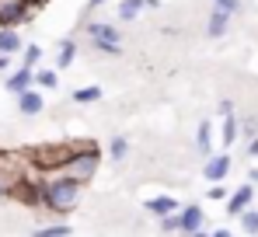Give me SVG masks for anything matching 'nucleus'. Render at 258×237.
Wrapping results in <instances>:
<instances>
[{
    "mask_svg": "<svg viewBox=\"0 0 258 237\" xmlns=\"http://www.w3.org/2000/svg\"><path fill=\"white\" fill-rule=\"evenodd\" d=\"M234 14L227 11V7H213V14H210V21H206V32H210V39H223L227 35V21H230Z\"/></svg>",
    "mask_w": 258,
    "mask_h": 237,
    "instance_id": "6e6552de",
    "label": "nucleus"
},
{
    "mask_svg": "<svg viewBox=\"0 0 258 237\" xmlns=\"http://www.w3.org/2000/svg\"><path fill=\"white\" fill-rule=\"evenodd\" d=\"M251 199H255V182H248V185L234 189V192L227 196V213H230V216H241V213L251 206Z\"/></svg>",
    "mask_w": 258,
    "mask_h": 237,
    "instance_id": "423d86ee",
    "label": "nucleus"
},
{
    "mask_svg": "<svg viewBox=\"0 0 258 237\" xmlns=\"http://www.w3.org/2000/svg\"><path fill=\"white\" fill-rule=\"evenodd\" d=\"M39 234L42 237H67L70 234V223H52V227H42Z\"/></svg>",
    "mask_w": 258,
    "mask_h": 237,
    "instance_id": "4be33fe9",
    "label": "nucleus"
},
{
    "mask_svg": "<svg viewBox=\"0 0 258 237\" xmlns=\"http://www.w3.org/2000/svg\"><path fill=\"white\" fill-rule=\"evenodd\" d=\"M7 63H11V56H7V52H0V70H7Z\"/></svg>",
    "mask_w": 258,
    "mask_h": 237,
    "instance_id": "c85d7f7f",
    "label": "nucleus"
},
{
    "mask_svg": "<svg viewBox=\"0 0 258 237\" xmlns=\"http://www.w3.org/2000/svg\"><path fill=\"white\" fill-rule=\"evenodd\" d=\"M108 154H112V160H126V154H129L126 136H115V140L108 143Z\"/></svg>",
    "mask_w": 258,
    "mask_h": 237,
    "instance_id": "6ab92c4d",
    "label": "nucleus"
},
{
    "mask_svg": "<svg viewBox=\"0 0 258 237\" xmlns=\"http://www.w3.org/2000/svg\"><path fill=\"white\" fill-rule=\"evenodd\" d=\"M74 101H77V105H87V101H101V87H77V91H74Z\"/></svg>",
    "mask_w": 258,
    "mask_h": 237,
    "instance_id": "f3484780",
    "label": "nucleus"
},
{
    "mask_svg": "<svg viewBox=\"0 0 258 237\" xmlns=\"http://www.w3.org/2000/svg\"><path fill=\"white\" fill-rule=\"evenodd\" d=\"M87 35H91L94 49H98L101 56H119L122 35H119V28H115L112 21H91V25H87Z\"/></svg>",
    "mask_w": 258,
    "mask_h": 237,
    "instance_id": "7ed1b4c3",
    "label": "nucleus"
},
{
    "mask_svg": "<svg viewBox=\"0 0 258 237\" xmlns=\"http://www.w3.org/2000/svg\"><path fill=\"white\" fill-rule=\"evenodd\" d=\"M210 133H213V126H210V122H199L196 147H199V154H203V157H210Z\"/></svg>",
    "mask_w": 258,
    "mask_h": 237,
    "instance_id": "dca6fc26",
    "label": "nucleus"
},
{
    "mask_svg": "<svg viewBox=\"0 0 258 237\" xmlns=\"http://www.w3.org/2000/svg\"><path fill=\"white\" fill-rule=\"evenodd\" d=\"M101 4H105V0H87V11H98Z\"/></svg>",
    "mask_w": 258,
    "mask_h": 237,
    "instance_id": "c756f323",
    "label": "nucleus"
},
{
    "mask_svg": "<svg viewBox=\"0 0 258 237\" xmlns=\"http://www.w3.org/2000/svg\"><path fill=\"white\" fill-rule=\"evenodd\" d=\"M35 7H39V0H0V28L4 25L18 28L21 21H28L35 14Z\"/></svg>",
    "mask_w": 258,
    "mask_h": 237,
    "instance_id": "20e7f679",
    "label": "nucleus"
},
{
    "mask_svg": "<svg viewBox=\"0 0 258 237\" xmlns=\"http://www.w3.org/2000/svg\"><path fill=\"white\" fill-rule=\"evenodd\" d=\"M39 4H45V0H39Z\"/></svg>",
    "mask_w": 258,
    "mask_h": 237,
    "instance_id": "2f4dec72",
    "label": "nucleus"
},
{
    "mask_svg": "<svg viewBox=\"0 0 258 237\" xmlns=\"http://www.w3.org/2000/svg\"><path fill=\"white\" fill-rule=\"evenodd\" d=\"M18 49H25V42L18 35V28H11V25H4L0 28V52H7V56H14Z\"/></svg>",
    "mask_w": 258,
    "mask_h": 237,
    "instance_id": "f8f14e48",
    "label": "nucleus"
},
{
    "mask_svg": "<svg viewBox=\"0 0 258 237\" xmlns=\"http://www.w3.org/2000/svg\"><path fill=\"white\" fill-rule=\"evenodd\" d=\"M147 209L157 213V216H164V213H178L181 206H178L174 196H154V199H147Z\"/></svg>",
    "mask_w": 258,
    "mask_h": 237,
    "instance_id": "ddd939ff",
    "label": "nucleus"
},
{
    "mask_svg": "<svg viewBox=\"0 0 258 237\" xmlns=\"http://www.w3.org/2000/svg\"><path fill=\"white\" fill-rule=\"evenodd\" d=\"M42 105H45L42 94H39V91H32V87L18 94V112H21V115H39V112H42Z\"/></svg>",
    "mask_w": 258,
    "mask_h": 237,
    "instance_id": "1a4fd4ad",
    "label": "nucleus"
},
{
    "mask_svg": "<svg viewBox=\"0 0 258 237\" xmlns=\"http://www.w3.org/2000/svg\"><path fill=\"white\" fill-rule=\"evenodd\" d=\"M203 223H206L203 206H185V209H178V230H181V234H199Z\"/></svg>",
    "mask_w": 258,
    "mask_h": 237,
    "instance_id": "39448f33",
    "label": "nucleus"
},
{
    "mask_svg": "<svg viewBox=\"0 0 258 237\" xmlns=\"http://www.w3.org/2000/svg\"><path fill=\"white\" fill-rule=\"evenodd\" d=\"M227 174H230V154L206 157V164H203V178H206V182H223Z\"/></svg>",
    "mask_w": 258,
    "mask_h": 237,
    "instance_id": "0eeeda50",
    "label": "nucleus"
},
{
    "mask_svg": "<svg viewBox=\"0 0 258 237\" xmlns=\"http://www.w3.org/2000/svg\"><path fill=\"white\" fill-rule=\"evenodd\" d=\"M74 60H77V42H74V39H63V42H59V49H56V67H59V70H67Z\"/></svg>",
    "mask_w": 258,
    "mask_h": 237,
    "instance_id": "4468645a",
    "label": "nucleus"
},
{
    "mask_svg": "<svg viewBox=\"0 0 258 237\" xmlns=\"http://www.w3.org/2000/svg\"><path fill=\"white\" fill-rule=\"evenodd\" d=\"M21 52H25V67H39L42 63V49L39 45H25Z\"/></svg>",
    "mask_w": 258,
    "mask_h": 237,
    "instance_id": "412c9836",
    "label": "nucleus"
},
{
    "mask_svg": "<svg viewBox=\"0 0 258 237\" xmlns=\"http://www.w3.org/2000/svg\"><path fill=\"white\" fill-rule=\"evenodd\" d=\"M35 84L49 91V87H56V84H59V74H56V70H35Z\"/></svg>",
    "mask_w": 258,
    "mask_h": 237,
    "instance_id": "aec40b11",
    "label": "nucleus"
},
{
    "mask_svg": "<svg viewBox=\"0 0 258 237\" xmlns=\"http://www.w3.org/2000/svg\"><path fill=\"white\" fill-rule=\"evenodd\" d=\"M32 84H35L32 67H21V70H14V74L7 77V91H11V94H21V91H28Z\"/></svg>",
    "mask_w": 258,
    "mask_h": 237,
    "instance_id": "9d476101",
    "label": "nucleus"
},
{
    "mask_svg": "<svg viewBox=\"0 0 258 237\" xmlns=\"http://www.w3.org/2000/svg\"><path fill=\"white\" fill-rule=\"evenodd\" d=\"M206 196L220 202V199H227V196H230V189H227L223 182H210V192H206Z\"/></svg>",
    "mask_w": 258,
    "mask_h": 237,
    "instance_id": "5701e85b",
    "label": "nucleus"
},
{
    "mask_svg": "<svg viewBox=\"0 0 258 237\" xmlns=\"http://www.w3.org/2000/svg\"><path fill=\"white\" fill-rule=\"evenodd\" d=\"M161 230H164V234H174V230H178V213H164V216H161Z\"/></svg>",
    "mask_w": 258,
    "mask_h": 237,
    "instance_id": "b1692460",
    "label": "nucleus"
},
{
    "mask_svg": "<svg viewBox=\"0 0 258 237\" xmlns=\"http://www.w3.org/2000/svg\"><path fill=\"white\" fill-rule=\"evenodd\" d=\"M81 192H84L81 178H74L67 171H52L42 182V206L52 209V213H70L81 202Z\"/></svg>",
    "mask_w": 258,
    "mask_h": 237,
    "instance_id": "f257e3e1",
    "label": "nucleus"
},
{
    "mask_svg": "<svg viewBox=\"0 0 258 237\" xmlns=\"http://www.w3.org/2000/svg\"><path fill=\"white\" fill-rule=\"evenodd\" d=\"M216 7H227V11H230V14H237V11H241V0H213Z\"/></svg>",
    "mask_w": 258,
    "mask_h": 237,
    "instance_id": "a878e982",
    "label": "nucleus"
},
{
    "mask_svg": "<svg viewBox=\"0 0 258 237\" xmlns=\"http://www.w3.org/2000/svg\"><path fill=\"white\" fill-rule=\"evenodd\" d=\"M241 230H244V234H258V209L248 206V209L241 213Z\"/></svg>",
    "mask_w": 258,
    "mask_h": 237,
    "instance_id": "a211bd4d",
    "label": "nucleus"
},
{
    "mask_svg": "<svg viewBox=\"0 0 258 237\" xmlns=\"http://www.w3.org/2000/svg\"><path fill=\"white\" fill-rule=\"evenodd\" d=\"M248 182H255V185H258V171H255V167L248 171Z\"/></svg>",
    "mask_w": 258,
    "mask_h": 237,
    "instance_id": "7c9ffc66",
    "label": "nucleus"
},
{
    "mask_svg": "<svg viewBox=\"0 0 258 237\" xmlns=\"http://www.w3.org/2000/svg\"><path fill=\"white\" fill-rule=\"evenodd\" d=\"M143 4H147V0H122V4H119V21H133V18L143 11Z\"/></svg>",
    "mask_w": 258,
    "mask_h": 237,
    "instance_id": "2eb2a0df",
    "label": "nucleus"
},
{
    "mask_svg": "<svg viewBox=\"0 0 258 237\" xmlns=\"http://www.w3.org/2000/svg\"><path fill=\"white\" fill-rule=\"evenodd\" d=\"M241 136H248V140H251V136H258V122H255V115L241 122Z\"/></svg>",
    "mask_w": 258,
    "mask_h": 237,
    "instance_id": "393cba45",
    "label": "nucleus"
},
{
    "mask_svg": "<svg viewBox=\"0 0 258 237\" xmlns=\"http://www.w3.org/2000/svg\"><path fill=\"white\" fill-rule=\"evenodd\" d=\"M98 164H101V154H98V147H74V154L70 160L63 164V171L67 174H74V178H81V182H91L94 178V171H98Z\"/></svg>",
    "mask_w": 258,
    "mask_h": 237,
    "instance_id": "f03ea898",
    "label": "nucleus"
},
{
    "mask_svg": "<svg viewBox=\"0 0 258 237\" xmlns=\"http://www.w3.org/2000/svg\"><path fill=\"white\" fill-rule=\"evenodd\" d=\"M220 140H223V147H234L237 140H241V122L237 115L230 112V115H223V126H220Z\"/></svg>",
    "mask_w": 258,
    "mask_h": 237,
    "instance_id": "9b49d317",
    "label": "nucleus"
},
{
    "mask_svg": "<svg viewBox=\"0 0 258 237\" xmlns=\"http://www.w3.org/2000/svg\"><path fill=\"white\" fill-rule=\"evenodd\" d=\"M216 112H220V115H230V112H234V101H220Z\"/></svg>",
    "mask_w": 258,
    "mask_h": 237,
    "instance_id": "bb28decb",
    "label": "nucleus"
},
{
    "mask_svg": "<svg viewBox=\"0 0 258 237\" xmlns=\"http://www.w3.org/2000/svg\"><path fill=\"white\" fill-rule=\"evenodd\" d=\"M248 154H251V157H258V136H251V140H248Z\"/></svg>",
    "mask_w": 258,
    "mask_h": 237,
    "instance_id": "cd10ccee",
    "label": "nucleus"
}]
</instances>
